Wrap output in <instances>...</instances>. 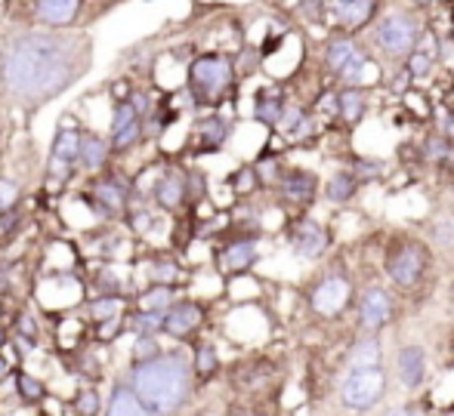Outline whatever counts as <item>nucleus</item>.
Instances as JSON below:
<instances>
[{
	"instance_id": "obj_1",
	"label": "nucleus",
	"mask_w": 454,
	"mask_h": 416,
	"mask_svg": "<svg viewBox=\"0 0 454 416\" xmlns=\"http://www.w3.org/2000/svg\"><path fill=\"white\" fill-rule=\"evenodd\" d=\"M93 65V37L72 28H19L0 43V87L22 112H37L74 87Z\"/></svg>"
},
{
	"instance_id": "obj_2",
	"label": "nucleus",
	"mask_w": 454,
	"mask_h": 416,
	"mask_svg": "<svg viewBox=\"0 0 454 416\" xmlns=\"http://www.w3.org/2000/svg\"><path fill=\"white\" fill-rule=\"evenodd\" d=\"M130 386L158 416H176L195 389V367L183 351H161L158 358L130 367Z\"/></svg>"
},
{
	"instance_id": "obj_3",
	"label": "nucleus",
	"mask_w": 454,
	"mask_h": 416,
	"mask_svg": "<svg viewBox=\"0 0 454 416\" xmlns=\"http://www.w3.org/2000/svg\"><path fill=\"white\" fill-rule=\"evenodd\" d=\"M239 59L223 50L198 53L185 68V99L195 112H220L239 87Z\"/></svg>"
},
{
	"instance_id": "obj_4",
	"label": "nucleus",
	"mask_w": 454,
	"mask_h": 416,
	"mask_svg": "<svg viewBox=\"0 0 454 416\" xmlns=\"http://www.w3.org/2000/svg\"><path fill=\"white\" fill-rule=\"evenodd\" d=\"M424 31H427L424 12L414 10L411 4L408 6L395 4V6H387V10L374 19V25L364 31V37H368L371 50H374L383 62L399 65V62H405L408 53L420 43Z\"/></svg>"
},
{
	"instance_id": "obj_5",
	"label": "nucleus",
	"mask_w": 454,
	"mask_h": 416,
	"mask_svg": "<svg viewBox=\"0 0 454 416\" xmlns=\"http://www.w3.org/2000/svg\"><path fill=\"white\" fill-rule=\"evenodd\" d=\"M380 56L371 50L368 37L349 35V31H328L318 47V62H322V72L328 74L334 83L347 87H368V72L374 65H380Z\"/></svg>"
},
{
	"instance_id": "obj_6",
	"label": "nucleus",
	"mask_w": 454,
	"mask_h": 416,
	"mask_svg": "<svg viewBox=\"0 0 454 416\" xmlns=\"http://www.w3.org/2000/svg\"><path fill=\"white\" fill-rule=\"evenodd\" d=\"M433 266V250L427 241L399 235L383 253V272L395 290H414Z\"/></svg>"
},
{
	"instance_id": "obj_7",
	"label": "nucleus",
	"mask_w": 454,
	"mask_h": 416,
	"mask_svg": "<svg viewBox=\"0 0 454 416\" xmlns=\"http://www.w3.org/2000/svg\"><path fill=\"white\" fill-rule=\"evenodd\" d=\"M340 404L353 413H364L377 407L387 395V370L371 367V370H343L340 380Z\"/></svg>"
},
{
	"instance_id": "obj_8",
	"label": "nucleus",
	"mask_w": 454,
	"mask_h": 416,
	"mask_svg": "<svg viewBox=\"0 0 454 416\" xmlns=\"http://www.w3.org/2000/svg\"><path fill=\"white\" fill-rule=\"evenodd\" d=\"M356 290H353V281H349V274L343 272H325L322 278L312 284L309 290V309L316 312L318 318H337L343 315V312L349 309V303H353Z\"/></svg>"
},
{
	"instance_id": "obj_9",
	"label": "nucleus",
	"mask_w": 454,
	"mask_h": 416,
	"mask_svg": "<svg viewBox=\"0 0 454 416\" xmlns=\"http://www.w3.org/2000/svg\"><path fill=\"white\" fill-rule=\"evenodd\" d=\"M130 195H133L130 179L121 176V173H106V176L93 179L90 191H87L84 197L96 216H102V220H118V216H124L127 204H130Z\"/></svg>"
},
{
	"instance_id": "obj_10",
	"label": "nucleus",
	"mask_w": 454,
	"mask_h": 416,
	"mask_svg": "<svg viewBox=\"0 0 454 416\" xmlns=\"http://www.w3.org/2000/svg\"><path fill=\"white\" fill-rule=\"evenodd\" d=\"M387 10V0H328V31L364 35Z\"/></svg>"
},
{
	"instance_id": "obj_11",
	"label": "nucleus",
	"mask_w": 454,
	"mask_h": 416,
	"mask_svg": "<svg viewBox=\"0 0 454 416\" xmlns=\"http://www.w3.org/2000/svg\"><path fill=\"white\" fill-rule=\"evenodd\" d=\"M393 312H395L393 293L380 284H368L356 297V324H359L362 333L387 330V324L393 321Z\"/></svg>"
},
{
	"instance_id": "obj_12",
	"label": "nucleus",
	"mask_w": 454,
	"mask_h": 416,
	"mask_svg": "<svg viewBox=\"0 0 454 416\" xmlns=\"http://www.w3.org/2000/svg\"><path fill=\"white\" fill-rule=\"evenodd\" d=\"M272 189L291 207H309L322 191V179H318L316 170H306V166H285Z\"/></svg>"
},
{
	"instance_id": "obj_13",
	"label": "nucleus",
	"mask_w": 454,
	"mask_h": 416,
	"mask_svg": "<svg viewBox=\"0 0 454 416\" xmlns=\"http://www.w3.org/2000/svg\"><path fill=\"white\" fill-rule=\"evenodd\" d=\"M331 247V232L316 216H297L291 226V250L306 262H318Z\"/></svg>"
},
{
	"instance_id": "obj_14",
	"label": "nucleus",
	"mask_w": 454,
	"mask_h": 416,
	"mask_svg": "<svg viewBox=\"0 0 454 416\" xmlns=\"http://www.w3.org/2000/svg\"><path fill=\"white\" fill-rule=\"evenodd\" d=\"M216 268H220L223 278H239V274H247L260 259V244L257 235H239V238L226 241L220 250H216Z\"/></svg>"
},
{
	"instance_id": "obj_15",
	"label": "nucleus",
	"mask_w": 454,
	"mask_h": 416,
	"mask_svg": "<svg viewBox=\"0 0 454 416\" xmlns=\"http://www.w3.org/2000/svg\"><path fill=\"white\" fill-rule=\"evenodd\" d=\"M232 133H235L232 118H226V114H220V112L204 114L195 124V136H192L195 149L192 151H195V155H216V151H223L229 145Z\"/></svg>"
},
{
	"instance_id": "obj_16",
	"label": "nucleus",
	"mask_w": 454,
	"mask_h": 416,
	"mask_svg": "<svg viewBox=\"0 0 454 416\" xmlns=\"http://www.w3.org/2000/svg\"><path fill=\"white\" fill-rule=\"evenodd\" d=\"M152 197H155L158 207L168 210V213H176V210L189 207V179H185L183 166H168V170L155 179Z\"/></svg>"
},
{
	"instance_id": "obj_17",
	"label": "nucleus",
	"mask_w": 454,
	"mask_h": 416,
	"mask_svg": "<svg viewBox=\"0 0 454 416\" xmlns=\"http://www.w3.org/2000/svg\"><path fill=\"white\" fill-rule=\"evenodd\" d=\"M204 324V309L195 299H176L168 312H164V333L170 339H192Z\"/></svg>"
},
{
	"instance_id": "obj_18",
	"label": "nucleus",
	"mask_w": 454,
	"mask_h": 416,
	"mask_svg": "<svg viewBox=\"0 0 454 416\" xmlns=\"http://www.w3.org/2000/svg\"><path fill=\"white\" fill-rule=\"evenodd\" d=\"M371 108V89L368 87H356V83H347V87H337V120H340L347 130L359 127L364 118H368Z\"/></svg>"
},
{
	"instance_id": "obj_19",
	"label": "nucleus",
	"mask_w": 454,
	"mask_h": 416,
	"mask_svg": "<svg viewBox=\"0 0 454 416\" xmlns=\"http://www.w3.org/2000/svg\"><path fill=\"white\" fill-rule=\"evenodd\" d=\"M287 93L281 83H270V87L257 89L254 93V108H251V118L257 124H263L266 130H278V120L285 114V105H287Z\"/></svg>"
},
{
	"instance_id": "obj_20",
	"label": "nucleus",
	"mask_w": 454,
	"mask_h": 416,
	"mask_svg": "<svg viewBox=\"0 0 454 416\" xmlns=\"http://www.w3.org/2000/svg\"><path fill=\"white\" fill-rule=\"evenodd\" d=\"M84 0H35V19L37 25L47 28H72L81 19Z\"/></svg>"
},
{
	"instance_id": "obj_21",
	"label": "nucleus",
	"mask_w": 454,
	"mask_h": 416,
	"mask_svg": "<svg viewBox=\"0 0 454 416\" xmlns=\"http://www.w3.org/2000/svg\"><path fill=\"white\" fill-rule=\"evenodd\" d=\"M395 376L405 389H418L427 380V349L418 343H408L395 351Z\"/></svg>"
},
{
	"instance_id": "obj_22",
	"label": "nucleus",
	"mask_w": 454,
	"mask_h": 416,
	"mask_svg": "<svg viewBox=\"0 0 454 416\" xmlns=\"http://www.w3.org/2000/svg\"><path fill=\"white\" fill-rule=\"evenodd\" d=\"M106 416H158V413L133 392L130 380H121V382H114L112 395H108Z\"/></svg>"
},
{
	"instance_id": "obj_23",
	"label": "nucleus",
	"mask_w": 454,
	"mask_h": 416,
	"mask_svg": "<svg viewBox=\"0 0 454 416\" xmlns=\"http://www.w3.org/2000/svg\"><path fill=\"white\" fill-rule=\"evenodd\" d=\"M359 189H362V182L356 179V173L340 166V170L331 173L328 182L322 185V201L331 204V207H347V204L356 201Z\"/></svg>"
},
{
	"instance_id": "obj_24",
	"label": "nucleus",
	"mask_w": 454,
	"mask_h": 416,
	"mask_svg": "<svg viewBox=\"0 0 454 416\" xmlns=\"http://www.w3.org/2000/svg\"><path fill=\"white\" fill-rule=\"evenodd\" d=\"M371 367H383V343L377 333H364L362 339H356L347 351V361H343V370H371Z\"/></svg>"
},
{
	"instance_id": "obj_25",
	"label": "nucleus",
	"mask_w": 454,
	"mask_h": 416,
	"mask_svg": "<svg viewBox=\"0 0 454 416\" xmlns=\"http://www.w3.org/2000/svg\"><path fill=\"white\" fill-rule=\"evenodd\" d=\"M81 149H84V130L66 120V124L56 130L50 158H56V161H66V164H72V166H81Z\"/></svg>"
},
{
	"instance_id": "obj_26",
	"label": "nucleus",
	"mask_w": 454,
	"mask_h": 416,
	"mask_svg": "<svg viewBox=\"0 0 454 416\" xmlns=\"http://www.w3.org/2000/svg\"><path fill=\"white\" fill-rule=\"evenodd\" d=\"M420 161L430 164V166H454V139L445 136L442 130H433L420 139V149H418Z\"/></svg>"
},
{
	"instance_id": "obj_27",
	"label": "nucleus",
	"mask_w": 454,
	"mask_h": 416,
	"mask_svg": "<svg viewBox=\"0 0 454 416\" xmlns=\"http://www.w3.org/2000/svg\"><path fill=\"white\" fill-rule=\"evenodd\" d=\"M108 158H112V143L99 136L93 130H84V149H81V170L84 173H99L108 166Z\"/></svg>"
},
{
	"instance_id": "obj_28",
	"label": "nucleus",
	"mask_w": 454,
	"mask_h": 416,
	"mask_svg": "<svg viewBox=\"0 0 454 416\" xmlns=\"http://www.w3.org/2000/svg\"><path fill=\"white\" fill-rule=\"evenodd\" d=\"M192 367H195V376L201 382L214 380L216 370H220V351H216V345L207 343V339L198 343L195 351H192Z\"/></svg>"
},
{
	"instance_id": "obj_29",
	"label": "nucleus",
	"mask_w": 454,
	"mask_h": 416,
	"mask_svg": "<svg viewBox=\"0 0 454 416\" xmlns=\"http://www.w3.org/2000/svg\"><path fill=\"white\" fill-rule=\"evenodd\" d=\"M124 309H127V297H118V293H102V297H93L90 303H87V312H90L93 324L121 318Z\"/></svg>"
},
{
	"instance_id": "obj_30",
	"label": "nucleus",
	"mask_w": 454,
	"mask_h": 416,
	"mask_svg": "<svg viewBox=\"0 0 454 416\" xmlns=\"http://www.w3.org/2000/svg\"><path fill=\"white\" fill-rule=\"evenodd\" d=\"M12 382H16V395L22 404H41V401L47 398V386H43L37 376L25 374V370H16V374H12Z\"/></svg>"
},
{
	"instance_id": "obj_31",
	"label": "nucleus",
	"mask_w": 454,
	"mask_h": 416,
	"mask_svg": "<svg viewBox=\"0 0 454 416\" xmlns=\"http://www.w3.org/2000/svg\"><path fill=\"white\" fill-rule=\"evenodd\" d=\"M149 281H152V284L176 287V284L183 281L180 262L170 259V256H158V259H152V266H149Z\"/></svg>"
},
{
	"instance_id": "obj_32",
	"label": "nucleus",
	"mask_w": 454,
	"mask_h": 416,
	"mask_svg": "<svg viewBox=\"0 0 454 416\" xmlns=\"http://www.w3.org/2000/svg\"><path fill=\"white\" fill-rule=\"evenodd\" d=\"M127 327L137 333V336H158V333H164V312L139 309L127 318Z\"/></svg>"
},
{
	"instance_id": "obj_33",
	"label": "nucleus",
	"mask_w": 454,
	"mask_h": 416,
	"mask_svg": "<svg viewBox=\"0 0 454 416\" xmlns=\"http://www.w3.org/2000/svg\"><path fill=\"white\" fill-rule=\"evenodd\" d=\"M347 170L356 173V179L364 185V182H374L387 173V164L383 161H374V158H364V155H347Z\"/></svg>"
},
{
	"instance_id": "obj_34",
	"label": "nucleus",
	"mask_w": 454,
	"mask_h": 416,
	"mask_svg": "<svg viewBox=\"0 0 454 416\" xmlns=\"http://www.w3.org/2000/svg\"><path fill=\"white\" fill-rule=\"evenodd\" d=\"M176 287H164V284H152V290H145L139 297V309H152V312H168L176 303Z\"/></svg>"
},
{
	"instance_id": "obj_35",
	"label": "nucleus",
	"mask_w": 454,
	"mask_h": 416,
	"mask_svg": "<svg viewBox=\"0 0 454 416\" xmlns=\"http://www.w3.org/2000/svg\"><path fill=\"white\" fill-rule=\"evenodd\" d=\"M139 118H143V114L137 112V105H133L130 99H114V105H112V136L124 133L127 127H133Z\"/></svg>"
},
{
	"instance_id": "obj_36",
	"label": "nucleus",
	"mask_w": 454,
	"mask_h": 416,
	"mask_svg": "<svg viewBox=\"0 0 454 416\" xmlns=\"http://www.w3.org/2000/svg\"><path fill=\"white\" fill-rule=\"evenodd\" d=\"M229 185H232L235 195H251L254 189H260V185H263V179H260L257 166L247 164V166H241V170H235V173H232Z\"/></svg>"
},
{
	"instance_id": "obj_37",
	"label": "nucleus",
	"mask_w": 454,
	"mask_h": 416,
	"mask_svg": "<svg viewBox=\"0 0 454 416\" xmlns=\"http://www.w3.org/2000/svg\"><path fill=\"white\" fill-rule=\"evenodd\" d=\"M383 78H387V89L393 96H399V99H402V96L411 93V87L418 83V81H414V74L405 68V62H399V65H395L389 74H383Z\"/></svg>"
},
{
	"instance_id": "obj_38",
	"label": "nucleus",
	"mask_w": 454,
	"mask_h": 416,
	"mask_svg": "<svg viewBox=\"0 0 454 416\" xmlns=\"http://www.w3.org/2000/svg\"><path fill=\"white\" fill-rule=\"evenodd\" d=\"M306 112H309V105H303V102H297V99L287 102V105H285V114H281V120H278V133L291 136V133L300 127V120L306 118Z\"/></svg>"
},
{
	"instance_id": "obj_39",
	"label": "nucleus",
	"mask_w": 454,
	"mask_h": 416,
	"mask_svg": "<svg viewBox=\"0 0 454 416\" xmlns=\"http://www.w3.org/2000/svg\"><path fill=\"white\" fill-rule=\"evenodd\" d=\"M145 136V120L139 118L133 127H127L124 133H118V136H112V151L118 155V151H130V149H137V143Z\"/></svg>"
},
{
	"instance_id": "obj_40",
	"label": "nucleus",
	"mask_w": 454,
	"mask_h": 416,
	"mask_svg": "<svg viewBox=\"0 0 454 416\" xmlns=\"http://www.w3.org/2000/svg\"><path fill=\"white\" fill-rule=\"evenodd\" d=\"M185 179H189V207H198V204L207 197V176H204V170H198V166H189Z\"/></svg>"
},
{
	"instance_id": "obj_41",
	"label": "nucleus",
	"mask_w": 454,
	"mask_h": 416,
	"mask_svg": "<svg viewBox=\"0 0 454 416\" xmlns=\"http://www.w3.org/2000/svg\"><path fill=\"white\" fill-rule=\"evenodd\" d=\"M158 355H161V345H158L155 336H137V343H133V349H130L133 364L152 361V358H158Z\"/></svg>"
},
{
	"instance_id": "obj_42",
	"label": "nucleus",
	"mask_w": 454,
	"mask_h": 416,
	"mask_svg": "<svg viewBox=\"0 0 454 416\" xmlns=\"http://www.w3.org/2000/svg\"><path fill=\"white\" fill-rule=\"evenodd\" d=\"M74 413L78 416L99 413V395H96V389H81V392L74 395Z\"/></svg>"
},
{
	"instance_id": "obj_43",
	"label": "nucleus",
	"mask_w": 454,
	"mask_h": 416,
	"mask_svg": "<svg viewBox=\"0 0 454 416\" xmlns=\"http://www.w3.org/2000/svg\"><path fill=\"white\" fill-rule=\"evenodd\" d=\"M19 197H22V189H19V182H12V179L0 176V213H6V210L16 207Z\"/></svg>"
},
{
	"instance_id": "obj_44",
	"label": "nucleus",
	"mask_w": 454,
	"mask_h": 416,
	"mask_svg": "<svg viewBox=\"0 0 454 416\" xmlns=\"http://www.w3.org/2000/svg\"><path fill=\"white\" fill-rule=\"evenodd\" d=\"M22 228V213H19V207L6 210V213H0V241L12 238V235Z\"/></svg>"
},
{
	"instance_id": "obj_45",
	"label": "nucleus",
	"mask_w": 454,
	"mask_h": 416,
	"mask_svg": "<svg viewBox=\"0 0 454 416\" xmlns=\"http://www.w3.org/2000/svg\"><path fill=\"white\" fill-rule=\"evenodd\" d=\"M433 244H436L439 250H454V220H439L436 222Z\"/></svg>"
},
{
	"instance_id": "obj_46",
	"label": "nucleus",
	"mask_w": 454,
	"mask_h": 416,
	"mask_svg": "<svg viewBox=\"0 0 454 416\" xmlns=\"http://www.w3.org/2000/svg\"><path fill=\"white\" fill-rule=\"evenodd\" d=\"M124 318H112V321H99L96 324V339L99 343H108V339H114V336H121L124 333L127 324H121Z\"/></svg>"
},
{
	"instance_id": "obj_47",
	"label": "nucleus",
	"mask_w": 454,
	"mask_h": 416,
	"mask_svg": "<svg viewBox=\"0 0 454 416\" xmlns=\"http://www.w3.org/2000/svg\"><path fill=\"white\" fill-rule=\"evenodd\" d=\"M439 130H442L449 139H454V108H449V112H442V124H439Z\"/></svg>"
},
{
	"instance_id": "obj_48",
	"label": "nucleus",
	"mask_w": 454,
	"mask_h": 416,
	"mask_svg": "<svg viewBox=\"0 0 454 416\" xmlns=\"http://www.w3.org/2000/svg\"><path fill=\"white\" fill-rule=\"evenodd\" d=\"M383 416H418V413H414L411 407H402V404H399V407H389V411L383 413Z\"/></svg>"
},
{
	"instance_id": "obj_49",
	"label": "nucleus",
	"mask_w": 454,
	"mask_h": 416,
	"mask_svg": "<svg viewBox=\"0 0 454 416\" xmlns=\"http://www.w3.org/2000/svg\"><path fill=\"white\" fill-rule=\"evenodd\" d=\"M6 293H10V274H6V272H0V299H4Z\"/></svg>"
},
{
	"instance_id": "obj_50",
	"label": "nucleus",
	"mask_w": 454,
	"mask_h": 416,
	"mask_svg": "<svg viewBox=\"0 0 454 416\" xmlns=\"http://www.w3.org/2000/svg\"><path fill=\"white\" fill-rule=\"evenodd\" d=\"M6 376H10V364H6L4 358H0V382H4Z\"/></svg>"
},
{
	"instance_id": "obj_51",
	"label": "nucleus",
	"mask_w": 454,
	"mask_h": 416,
	"mask_svg": "<svg viewBox=\"0 0 454 416\" xmlns=\"http://www.w3.org/2000/svg\"><path fill=\"white\" fill-rule=\"evenodd\" d=\"M4 345H6V330L0 327V349H4Z\"/></svg>"
},
{
	"instance_id": "obj_52",
	"label": "nucleus",
	"mask_w": 454,
	"mask_h": 416,
	"mask_svg": "<svg viewBox=\"0 0 454 416\" xmlns=\"http://www.w3.org/2000/svg\"><path fill=\"white\" fill-rule=\"evenodd\" d=\"M254 416H270V413H254Z\"/></svg>"
},
{
	"instance_id": "obj_53",
	"label": "nucleus",
	"mask_w": 454,
	"mask_h": 416,
	"mask_svg": "<svg viewBox=\"0 0 454 416\" xmlns=\"http://www.w3.org/2000/svg\"><path fill=\"white\" fill-rule=\"evenodd\" d=\"M108 4H112V0H108Z\"/></svg>"
}]
</instances>
